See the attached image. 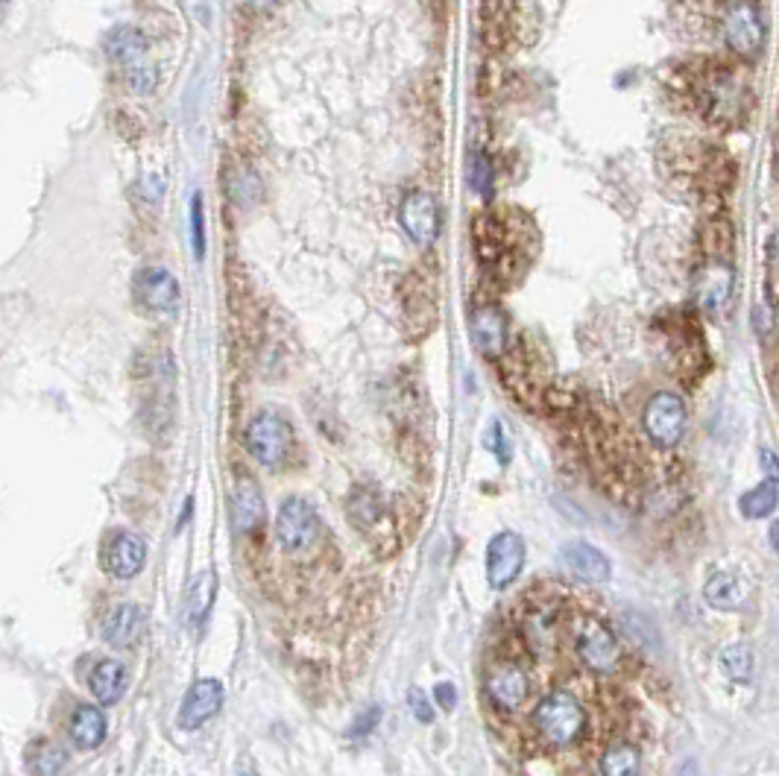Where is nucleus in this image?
Segmentation results:
<instances>
[{
  "label": "nucleus",
  "instance_id": "1",
  "mask_svg": "<svg viewBox=\"0 0 779 776\" xmlns=\"http://www.w3.org/2000/svg\"><path fill=\"white\" fill-rule=\"evenodd\" d=\"M666 88L680 109L724 129L742 123L754 103L745 74L727 62H685L668 74Z\"/></svg>",
  "mask_w": 779,
  "mask_h": 776
},
{
  "label": "nucleus",
  "instance_id": "2",
  "mask_svg": "<svg viewBox=\"0 0 779 776\" xmlns=\"http://www.w3.org/2000/svg\"><path fill=\"white\" fill-rule=\"evenodd\" d=\"M662 168L677 188H683L689 196H697L712 212H721L724 194L736 182L733 155L724 147L694 136L668 141L662 150Z\"/></svg>",
  "mask_w": 779,
  "mask_h": 776
},
{
  "label": "nucleus",
  "instance_id": "3",
  "mask_svg": "<svg viewBox=\"0 0 779 776\" xmlns=\"http://www.w3.org/2000/svg\"><path fill=\"white\" fill-rule=\"evenodd\" d=\"M533 726L537 733L554 747H569L583 735L586 712L583 703L569 689H554L533 709Z\"/></svg>",
  "mask_w": 779,
  "mask_h": 776
},
{
  "label": "nucleus",
  "instance_id": "4",
  "mask_svg": "<svg viewBox=\"0 0 779 776\" xmlns=\"http://www.w3.org/2000/svg\"><path fill=\"white\" fill-rule=\"evenodd\" d=\"M718 30L736 60H756L765 47V21L759 0H724Z\"/></svg>",
  "mask_w": 779,
  "mask_h": 776
},
{
  "label": "nucleus",
  "instance_id": "5",
  "mask_svg": "<svg viewBox=\"0 0 779 776\" xmlns=\"http://www.w3.org/2000/svg\"><path fill=\"white\" fill-rule=\"evenodd\" d=\"M247 449L261 466L279 470V466H284L293 449L291 425L279 413H273V410L258 413L247 428Z\"/></svg>",
  "mask_w": 779,
  "mask_h": 776
},
{
  "label": "nucleus",
  "instance_id": "6",
  "mask_svg": "<svg viewBox=\"0 0 779 776\" xmlns=\"http://www.w3.org/2000/svg\"><path fill=\"white\" fill-rule=\"evenodd\" d=\"M574 648L577 657L595 675H613L618 668V642L607 624L595 615H581L574 627Z\"/></svg>",
  "mask_w": 779,
  "mask_h": 776
},
{
  "label": "nucleus",
  "instance_id": "7",
  "mask_svg": "<svg viewBox=\"0 0 779 776\" xmlns=\"http://www.w3.org/2000/svg\"><path fill=\"white\" fill-rule=\"evenodd\" d=\"M132 299L144 314L167 320L180 311V282L164 267H144L132 279Z\"/></svg>",
  "mask_w": 779,
  "mask_h": 776
},
{
  "label": "nucleus",
  "instance_id": "8",
  "mask_svg": "<svg viewBox=\"0 0 779 776\" xmlns=\"http://www.w3.org/2000/svg\"><path fill=\"white\" fill-rule=\"evenodd\" d=\"M662 332L671 346V358L680 376H701L706 369V343H703L701 325L692 314H671L668 323H662Z\"/></svg>",
  "mask_w": 779,
  "mask_h": 776
},
{
  "label": "nucleus",
  "instance_id": "9",
  "mask_svg": "<svg viewBox=\"0 0 779 776\" xmlns=\"http://www.w3.org/2000/svg\"><path fill=\"white\" fill-rule=\"evenodd\" d=\"M320 537V516L305 498H284L279 507V519H275V539L288 554H300L305 548H311Z\"/></svg>",
  "mask_w": 779,
  "mask_h": 776
},
{
  "label": "nucleus",
  "instance_id": "10",
  "mask_svg": "<svg viewBox=\"0 0 779 776\" xmlns=\"http://www.w3.org/2000/svg\"><path fill=\"white\" fill-rule=\"evenodd\" d=\"M685 405L674 392H657L645 405L642 425L645 434L651 436L653 445L660 449H674L685 434Z\"/></svg>",
  "mask_w": 779,
  "mask_h": 776
},
{
  "label": "nucleus",
  "instance_id": "11",
  "mask_svg": "<svg viewBox=\"0 0 779 776\" xmlns=\"http://www.w3.org/2000/svg\"><path fill=\"white\" fill-rule=\"evenodd\" d=\"M399 223H402L404 235L416 247H431L440 238V229H443L440 203L429 191H411L399 205Z\"/></svg>",
  "mask_w": 779,
  "mask_h": 776
},
{
  "label": "nucleus",
  "instance_id": "12",
  "mask_svg": "<svg viewBox=\"0 0 779 776\" xmlns=\"http://www.w3.org/2000/svg\"><path fill=\"white\" fill-rule=\"evenodd\" d=\"M524 569V539L516 530H501L489 539L487 546V581L489 586L501 589L513 586V581Z\"/></svg>",
  "mask_w": 779,
  "mask_h": 776
},
{
  "label": "nucleus",
  "instance_id": "13",
  "mask_svg": "<svg viewBox=\"0 0 779 776\" xmlns=\"http://www.w3.org/2000/svg\"><path fill=\"white\" fill-rule=\"evenodd\" d=\"M487 698L501 712H516L531 698V680L513 659H498L487 671Z\"/></svg>",
  "mask_w": 779,
  "mask_h": 776
},
{
  "label": "nucleus",
  "instance_id": "14",
  "mask_svg": "<svg viewBox=\"0 0 779 776\" xmlns=\"http://www.w3.org/2000/svg\"><path fill=\"white\" fill-rule=\"evenodd\" d=\"M510 223L507 217L496 212H480L475 220H472V244H475V252L487 267H498L505 265L510 258V249L516 252L513 235H510Z\"/></svg>",
  "mask_w": 779,
  "mask_h": 776
},
{
  "label": "nucleus",
  "instance_id": "15",
  "mask_svg": "<svg viewBox=\"0 0 779 776\" xmlns=\"http://www.w3.org/2000/svg\"><path fill=\"white\" fill-rule=\"evenodd\" d=\"M469 332L472 343H475L487 358H501L507 346H510V323H507V314L498 305H493V302L472 308Z\"/></svg>",
  "mask_w": 779,
  "mask_h": 776
},
{
  "label": "nucleus",
  "instance_id": "16",
  "mask_svg": "<svg viewBox=\"0 0 779 776\" xmlns=\"http://www.w3.org/2000/svg\"><path fill=\"white\" fill-rule=\"evenodd\" d=\"M147 563V546L144 539L132 534V530H120L106 542L104 548V569L118 578V581H132Z\"/></svg>",
  "mask_w": 779,
  "mask_h": 776
},
{
  "label": "nucleus",
  "instance_id": "17",
  "mask_svg": "<svg viewBox=\"0 0 779 776\" xmlns=\"http://www.w3.org/2000/svg\"><path fill=\"white\" fill-rule=\"evenodd\" d=\"M223 707V686L217 680H197L182 698L180 707V726L185 733H194L199 726L212 721Z\"/></svg>",
  "mask_w": 779,
  "mask_h": 776
},
{
  "label": "nucleus",
  "instance_id": "18",
  "mask_svg": "<svg viewBox=\"0 0 779 776\" xmlns=\"http://www.w3.org/2000/svg\"><path fill=\"white\" fill-rule=\"evenodd\" d=\"M229 513H231V528L238 534H247V530H256L261 521H264V498H261V489L247 472H240L238 481H235V489H231L229 498Z\"/></svg>",
  "mask_w": 779,
  "mask_h": 776
},
{
  "label": "nucleus",
  "instance_id": "19",
  "mask_svg": "<svg viewBox=\"0 0 779 776\" xmlns=\"http://www.w3.org/2000/svg\"><path fill=\"white\" fill-rule=\"evenodd\" d=\"M106 53H109L111 62H118L123 74L150 65V60H147L150 42H147V35L132 24L115 26V30L106 35Z\"/></svg>",
  "mask_w": 779,
  "mask_h": 776
},
{
  "label": "nucleus",
  "instance_id": "20",
  "mask_svg": "<svg viewBox=\"0 0 779 776\" xmlns=\"http://www.w3.org/2000/svg\"><path fill=\"white\" fill-rule=\"evenodd\" d=\"M144 622L147 615L141 606L120 604L104 618V624H100V636H104L109 645H115V648H132V645L141 639V633H144Z\"/></svg>",
  "mask_w": 779,
  "mask_h": 776
},
{
  "label": "nucleus",
  "instance_id": "21",
  "mask_svg": "<svg viewBox=\"0 0 779 776\" xmlns=\"http://www.w3.org/2000/svg\"><path fill=\"white\" fill-rule=\"evenodd\" d=\"M563 560L565 565L586 583H607L609 574H613V565H609L607 554L598 551L595 546H589V542H569V546L563 548Z\"/></svg>",
  "mask_w": 779,
  "mask_h": 776
},
{
  "label": "nucleus",
  "instance_id": "22",
  "mask_svg": "<svg viewBox=\"0 0 779 776\" xmlns=\"http://www.w3.org/2000/svg\"><path fill=\"white\" fill-rule=\"evenodd\" d=\"M703 261H727L733 265V252H736V229L733 223L721 212H712L710 220L703 223L701 231Z\"/></svg>",
  "mask_w": 779,
  "mask_h": 776
},
{
  "label": "nucleus",
  "instance_id": "23",
  "mask_svg": "<svg viewBox=\"0 0 779 776\" xmlns=\"http://www.w3.org/2000/svg\"><path fill=\"white\" fill-rule=\"evenodd\" d=\"M729 297H733V265H727V261H706V273L697 282L701 305L710 314H715V311L727 305Z\"/></svg>",
  "mask_w": 779,
  "mask_h": 776
},
{
  "label": "nucleus",
  "instance_id": "24",
  "mask_svg": "<svg viewBox=\"0 0 779 776\" xmlns=\"http://www.w3.org/2000/svg\"><path fill=\"white\" fill-rule=\"evenodd\" d=\"M106 715L104 709L97 707H79L71 718V742L77 744L79 751H95L106 739Z\"/></svg>",
  "mask_w": 779,
  "mask_h": 776
},
{
  "label": "nucleus",
  "instance_id": "25",
  "mask_svg": "<svg viewBox=\"0 0 779 776\" xmlns=\"http://www.w3.org/2000/svg\"><path fill=\"white\" fill-rule=\"evenodd\" d=\"M127 686H129L127 668L120 666V662H115V659L97 662L95 671H91V691H95V698L100 700L104 707L118 703V700L123 698Z\"/></svg>",
  "mask_w": 779,
  "mask_h": 776
},
{
  "label": "nucleus",
  "instance_id": "26",
  "mask_svg": "<svg viewBox=\"0 0 779 776\" xmlns=\"http://www.w3.org/2000/svg\"><path fill=\"white\" fill-rule=\"evenodd\" d=\"M703 597H706V604L715 606V610L729 613V610H738V606L745 604L747 592L736 574L718 572L712 574L710 581H706V586H703Z\"/></svg>",
  "mask_w": 779,
  "mask_h": 776
},
{
  "label": "nucleus",
  "instance_id": "27",
  "mask_svg": "<svg viewBox=\"0 0 779 776\" xmlns=\"http://www.w3.org/2000/svg\"><path fill=\"white\" fill-rule=\"evenodd\" d=\"M26 768L33 770L35 776H62L68 768V756L56 742H35L26 751Z\"/></svg>",
  "mask_w": 779,
  "mask_h": 776
},
{
  "label": "nucleus",
  "instance_id": "28",
  "mask_svg": "<svg viewBox=\"0 0 779 776\" xmlns=\"http://www.w3.org/2000/svg\"><path fill=\"white\" fill-rule=\"evenodd\" d=\"M215 589H217V574L206 572L199 574L194 586L188 592V601H185V615H188L191 627H199L206 622L208 613H212V604H215Z\"/></svg>",
  "mask_w": 779,
  "mask_h": 776
},
{
  "label": "nucleus",
  "instance_id": "29",
  "mask_svg": "<svg viewBox=\"0 0 779 776\" xmlns=\"http://www.w3.org/2000/svg\"><path fill=\"white\" fill-rule=\"evenodd\" d=\"M642 774V756L634 744H613L601 756V776H639Z\"/></svg>",
  "mask_w": 779,
  "mask_h": 776
},
{
  "label": "nucleus",
  "instance_id": "30",
  "mask_svg": "<svg viewBox=\"0 0 779 776\" xmlns=\"http://www.w3.org/2000/svg\"><path fill=\"white\" fill-rule=\"evenodd\" d=\"M779 504V489L773 481H765V484L754 486L750 493H745L738 498V510L747 519H768Z\"/></svg>",
  "mask_w": 779,
  "mask_h": 776
},
{
  "label": "nucleus",
  "instance_id": "31",
  "mask_svg": "<svg viewBox=\"0 0 779 776\" xmlns=\"http://www.w3.org/2000/svg\"><path fill=\"white\" fill-rule=\"evenodd\" d=\"M721 671L733 682H747L754 675V650L745 642H736L729 648L721 650Z\"/></svg>",
  "mask_w": 779,
  "mask_h": 776
},
{
  "label": "nucleus",
  "instance_id": "32",
  "mask_svg": "<svg viewBox=\"0 0 779 776\" xmlns=\"http://www.w3.org/2000/svg\"><path fill=\"white\" fill-rule=\"evenodd\" d=\"M466 180H469L472 191H475L478 196L493 194V180H496V173H493V159H489V153H484V150H472L469 162H466Z\"/></svg>",
  "mask_w": 779,
  "mask_h": 776
},
{
  "label": "nucleus",
  "instance_id": "33",
  "mask_svg": "<svg viewBox=\"0 0 779 776\" xmlns=\"http://www.w3.org/2000/svg\"><path fill=\"white\" fill-rule=\"evenodd\" d=\"M513 18V0H480V24L498 33V26Z\"/></svg>",
  "mask_w": 779,
  "mask_h": 776
},
{
  "label": "nucleus",
  "instance_id": "34",
  "mask_svg": "<svg viewBox=\"0 0 779 776\" xmlns=\"http://www.w3.org/2000/svg\"><path fill=\"white\" fill-rule=\"evenodd\" d=\"M765 276H768V297L779 305V231L765 249Z\"/></svg>",
  "mask_w": 779,
  "mask_h": 776
},
{
  "label": "nucleus",
  "instance_id": "35",
  "mask_svg": "<svg viewBox=\"0 0 779 776\" xmlns=\"http://www.w3.org/2000/svg\"><path fill=\"white\" fill-rule=\"evenodd\" d=\"M191 240H194L197 258H203V252H206V226H203V200H199V194L191 200Z\"/></svg>",
  "mask_w": 779,
  "mask_h": 776
},
{
  "label": "nucleus",
  "instance_id": "36",
  "mask_svg": "<svg viewBox=\"0 0 779 776\" xmlns=\"http://www.w3.org/2000/svg\"><path fill=\"white\" fill-rule=\"evenodd\" d=\"M484 445H487L489 452L496 454L501 466L510 463V443H507V434L505 428H501V422H493V425H489L487 436H484Z\"/></svg>",
  "mask_w": 779,
  "mask_h": 776
},
{
  "label": "nucleus",
  "instance_id": "37",
  "mask_svg": "<svg viewBox=\"0 0 779 776\" xmlns=\"http://www.w3.org/2000/svg\"><path fill=\"white\" fill-rule=\"evenodd\" d=\"M378 721H381V709L378 707H369V709H364L355 721H351V726H349V739H367L372 730L378 726Z\"/></svg>",
  "mask_w": 779,
  "mask_h": 776
},
{
  "label": "nucleus",
  "instance_id": "38",
  "mask_svg": "<svg viewBox=\"0 0 779 776\" xmlns=\"http://www.w3.org/2000/svg\"><path fill=\"white\" fill-rule=\"evenodd\" d=\"M408 703H411V712L416 721H422V724H431V721H434V709H431V700L425 691L422 689L408 691Z\"/></svg>",
  "mask_w": 779,
  "mask_h": 776
},
{
  "label": "nucleus",
  "instance_id": "39",
  "mask_svg": "<svg viewBox=\"0 0 779 776\" xmlns=\"http://www.w3.org/2000/svg\"><path fill=\"white\" fill-rule=\"evenodd\" d=\"M759 463H762V472L765 478L773 481V484H779V457L771 452V449H762L759 452Z\"/></svg>",
  "mask_w": 779,
  "mask_h": 776
},
{
  "label": "nucleus",
  "instance_id": "40",
  "mask_svg": "<svg viewBox=\"0 0 779 776\" xmlns=\"http://www.w3.org/2000/svg\"><path fill=\"white\" fill-rule=\"evenodd\" d=\"M434 700H437L443 709H454V703H457V689H454L452 682H440L437 689H434Z\"/></svg>",
  "mask_w": 779,
  "mask_h": 776
},
{
  "label": "nucleus",
  "instance_id": "41",
  "mask_svg": "<svg viewBox=\"0 0 779 776\" xmlns=\"http://www.w3.org/2000/svg\"><path fill=\"white\" fill-rule=\"evenodd\" d=\"M768 537H771L773 548H777V554H779V519L771 525V530H768Z\"/></svg>",
  "mask_w": 779,
  "mask_h": 776
},
{
  "label": "nucleus",
  "instance_id": "42",
  "mask_svg": "<svg viewBox=\"0 0 779 776\" xmlns=\"http://www.w3.org/2000/svg\"><path fill=\"white\" fill-rule=\"evenodd\" d=\"M244 3H249V7H256V9H264V7H273V3H279V0H244Z\"/></svg>",
  "mask_w": 779,
  "mask_h": 776
},
{
  "label": "nucleus",
  "instance_id": "43",
  "mask_svg": "<svg viewBox=\"0 0 779 776\" xmlns=\"http://www.w3.org/2000/svg\"><path fill=\"white\" fill-rule=\"evenodd\" d=\"M240 776H249V774H240Z\"/></svg>",
  "mask_w": 779,
  "mask_h": 776
}]
</instances>
